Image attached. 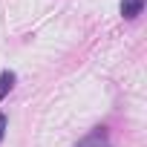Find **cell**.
<instances>
[{
  "instance_id": "1",
  "label": "cell",
  "mask_w": 147,
  "mask_h": 147,
  "mask_svg": "<svg viewBox=\"0 0 147 147\" xmlns=\"http://www.w3.org/2000/svg\"><path fill=\"white\" fill-rule=\"evenodd\" d=\"M78 147H110V136H107V127H95L90 136H84L78 141Z\"/></svg>"
},
{
  "instance_id": "3",
  "label": "cell",
  "mask_w": 147,
  "mask_h": 147,
  "mask_svg": "<svg viewBox=\"0 0 147 147\" xmlns=\"http://www.w3.org/2000/svg\"><path fill=\"white\" fill-rule=\"evenodd\" d=\"M12 87H15V72H9V69L0 72V101L6 98V92H9Z\"/></svg>"
},
{
  "instance_id": "4",
  "label": "cell",
  "mask_w": 147,
  "mask_h": 147,
  "mask_svg": "<svg viewBox=\"0 0 147 147\" xmlns=\"http://www.w3.org/2000/svg\"><path fill=\"white\" fill-rule=\"evenodd\" d=\"M6 127H9V118L0 113V141H3V133H6Z\"/></svg>"
},
{
  "instance_id": "2",
  "label": "cell",
  "mask_w": 147,
  "mask_h": 147,
  "mask_svg": "<svg viewBox=\"0 0 147 147\" xmlns=\"http://www.w3.org/2000/svg\"><path fill=\"white\" fill-rule=\"evenodd\" d=\"M141 9H144V0H121V15L127 20H136L141 15Z\"/></svg>"
}]
</instances>
